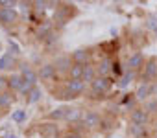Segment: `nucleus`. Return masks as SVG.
Here are the masks:
<instances>
[{"instance_id": "obj_10", "label": "nucleus", "mask_w": 157, "mask_h": 138, "mask_svg": "<svg viewBox=\"0 0 157 138\" xmlns=\"http://www.w3.org/2000/svg\"><path fill=\"white\" fill-rule=\"evenodd\" d=\"M85 85H87V83H85L83 79H67V83H65V87H67L76 98L85 92Z\"/></svg>"}, {"instance_id": "obj_2", "label": "nucleus", "mask_w": 157, "mask_h": 138, "mask_svg": "<svg viewBox=\"0 0 157 138\" xmlns=\"http://www.w3.org/2000/svg\"><path fill=\"white\" fill-rule=\"evenodd\" d=\"M102 120H104V118L100 116V112H96V111H87V112L83 114L82 125H83L85 131H96V129L102 127Z\"/></svg>"}, {"instance_id": "obj_32", "label": "nucleus", "mask_w": 157, "mask_h": 138, "mask_svg": "<svg viewBox=\"0 0 157 138\" xmlns=\"http://www.w3.org/2000/svg\"><path fill=\"white\" fill-rule=\"evenodd\" d=\"M8 44H10V50H13V55L21 53V48H19V44H17L15 41H11V39H10V42H8Z\"/></svg>"}, {"instance_id": "obj_29", "label": "nucleus", "mask_w": 157, "mask_h": 138, "mask_svg": "<svg viewBox=\"0 0 157 138\" xmlns=\"http://www.w3.org/2000/svg\"><path fill=\"white\" fill-rule=\"evenodd\" d=\"M17 2H13V0H0V8L4 9H15Z\"/></svg>"}, {"instance_id": "obj_3", "label": "nucleus", "mask_w": 157, "mask_h": 138, "mask_svg": "<svg viewBox=\"0 0 157 138\" xmlns=\"http://www.w3.org/2000/svg\"><path fill=\"white\" fill-rule=\"evenodd\" d=\"M155 78H157V57H150L140 72V79L146 83H151Z\"/></svg>"}, {"instance_id": "obj_22", "label": "nucleus", "mask_w": 157, "mask_h": 138, "mask_svg": "<svg viewBox=\"0 0 157 138\" xmlns=\"http://www.w3.org/2000/svg\"><path fill=\"white\" fill-rule=\"evenodd\" d=\"M41 133H43L44 136L56 138V136H57V125H56V123H44V125L41 127Z\"/></svg>"}, {"instance_id": "obj_35", "label": "nucleus", "mask_w": 157, "mask_h": 138, "mask_svg": "<svg viewBox=\"0 0 157 138\" xmlns=\"http://www.w3.org/2000/svg\"><path fill=\"white\" fill-rule=\"evenodd\" d=\"M153 33H155V39H157V31H153Z\"/></svg>"}, {"instance_id": "obj_13", "label": "nucleus", "mask_w": 157, "mask_h": 138, "mask_svg": "<svg viewBox=\"0 0 157 138\" xmlns=\"http://www.w3.org/2000/svg\"><path fill=\"white\" fill-rule=\"evenodd\" d=\"M83 114H85V112H83L80 107H72V109H68V111H67V118H65V120L76 125V123H82Z\"/></svg>"}, {"instance_id": "obj_19", "label": "nucleus", "mask_w": 157, "mask_h": 138, "mask_svg": "<svg viewBox=\"0 0 157 138\" xmlns=\"http://www.w3.org/2000/svg\"><path fill=\"white\" fill-rule=\"evenodd\" d=\"M15 64V55L13 53H4L0 55V70H10V68Z\"/></svg>"}, {"instance_id": "obj_17", "label": "nucleus", "mask_w": 157, "mask_h": 138, "mask_svg": "<svg viewBox=\"0 0 157 138\" xmlns=\"http://www.w3.org/2000/svg\"><path fill=\"white\" fill-rule=\"evenodd\" d=\"M98 78V74H96V66L91 63V64H85V72H83V81L87 83V85H91L94 79Z\"/></svg>"}, {"instance_id": "obj_8", "label": "nucleus", "mask_w": 157, "mask_h": 138, "mask_svg": "<svg viewBox=\"0 0 157 138\" xmlns=\"http://www.w3.org/2000/svg\"><path fill=\"white\" fill-rule=\"evenodd\" d=\"M19 74L22 76L24 81H28V83H32V85H35V83L39 81V74L33 70L32 64H28V63H22V64L19 66Z\"/></svg>"}, {"instance_id": "obj_5", "label": "nucleus", "mask_w": 157, "mask_h": 138, "mask_svg": "<svg viewBox=\"0 0 157 138\" xmlns=\"http://www.w3.org/2000/svg\"><path fill=\"white\" fill-rule=\"evenodd\" d=\"M133 96H135L137 101H144V103H146V101L150 100V96H153V85H151V83H146V81H140V83L137 85Z\"/></svg>"}, {"instance_id": "obj_20", "label": "nucleus", "mask_w": 157, "mask_h": 138, "mask_svg": "<svg viewBox=\"0 0 157 138\" xmlns=\"http://www.w3.org/2000/svg\"><path fill=\"white\" fill-rule=\"evenodd\" d=\"M67 107H56V109H52L50 111V114H48V118L52 120V122H59V120H65L67 118Z\"/></svg>"}, {"instance_id": "obj_23", "label": "nucleus", "mask_w": 157, "mask_h": 138, "mask_svg": "<svg viewBox=\"0 0 157 138\" xmlns=\"http://www.w3.org/2000/svg\"><path fill=\"white\" fill-rule=\"evenodd\" d=\"M26 116H28V114H26L24 109H17V111L11 112V120H13L15 123H24V122H26Z\"/></svg>"}, {"instance_id": "obj_14", "label": "nucleus", "mask_w": 157, "mask_h": 138, "mask_svg": "<svg viewBox=\"0 0 157 138\" xmlns=\"http://www.w3.org/2000/svg\"><path fill=\"white\" fill-rule=\"evenodd\" d=\"M56 68H57V72H67L68 74V70H70V66L74 64L72 63V59L70 57H67V55H59V57H56Z\"/></svg>"}, {"instance_id": "obj_37", "label": "nucleus", "mask_w": 157, "mask_h": 138, "mask_svg": "<svg viewBox=\"0 0 157 138\" xmlns=\"http://www.w3.org/2000/svg\"><path fill=\"white\" fill-rule=\"evenodd\" d=\"M0 48H2V46H0Z\"/></svg>"}, {"instance_id": "obj_27", "label": "nucleus", "mask_w": 157, "mask_h": 138, "mask_svg": "<svg viewBox=\"0 0 157 138\" xmlns=\"http://www.w3.org/2000/svg\"><path fill=\"white\" fill-rule=\"evenodd\" d=\"M144 109H146L150 114H155V112H157V100H148V101L144 103Z\"/></svg>"}, {"instance_id": "obj_31", "label": "nucleus", "mask_w": 157, "mask_h": 138, "mask_svg": "<svg viewBox=\"0 0 157 138\" xmlns=\"http://www.w3.org/2000/svg\"><path fill=\"white\" fill-rule=\"evenodd\" d=\"M33 6H35V8H33L35 11H41V13H43V11H44V8L48 6V2H44V0H43V2H33Z\"/></svg>"}, {"instance_id": "obj_12", "label": "nucleus", "mask_w": 157, "mask_h": 138, "mask_svg": "<svg viewBox=\"0 0 157 138\" xmlns=\"http://www.w3.org/2000/svg\"><path fill=\"white\" fill-rule=\"evenodd\" d=\"M17 9H4V8H0V24H4V26H10L17 20Z\"/></svg>"}, {"instance_id": "obj_34", "label": "nucleus", "mask_w": 157, "mask_h": 138, "mask_svg": "<svg viewBox=\"0 0 157 138\" xmlns=\"http://www.w3.org/2000/svg\"><path fill=\"white\" fill-rule=\"evenodd\" d=\"M153 138H157V127H155V131H153Z\"/></svg>"}, {"instance_id": "obj_6", "label": "nucleus", "mask_w": 157, "mask_h": 138, "mask_svg": "<svg viewBox=\"0 0 157 138\" xmlns=\"http://www.w3.org/2000/svg\"><path fill=\"white\" fill-rule=\"evenodd\" d=\"M129 122L135 123V125H148V123H150V112H148L144 107H137V109L131 111Z\"/></svg>"}, {"instance_id": "obj_1", "label": "nucleus", "mask_w": 157, "mask_h": 138, "mask_svg": "<svg viewBox=\"0 0 157 138\" xmlns=\"http://www.w3.org/2000/svg\"><path fill=\"white\" fill-rule=\"evenodd\" d=\"M113 87V81L109 79V78H96L91 85H89V89H91V94L94 96V98H100V96H105L107 92H109V89Z\"/></svg>"}, {"instance_id": "obj_25", "label": "nucleus", "mask_w": 157, "mask_h": 138, "mask_svg": "<svg viewBox=\"0 0 157 138\" xmlns=\"http://www.w3.org/2000/svg\"><path fill=\"white\" fill-rule=\"evenodd\" d=\"M56 98H59V100H74L76 96H74V94H72V92H70V90L65 87V89L57 90V96H56Z\"/></svg>"}, {"instance_id": "obj_26", "label": "nucleus", "mask_w": 157, "mask_h": 138, "mask_svg": "<svg viewBox=\"0 0 157 138\" xmlns=\"http://www.w3.org/2000/svg\"><path fill=\"white\" fill-rule=\"evenodd\" d=\"M146 26H148L151 31H157V15H148V19H146Z\"/></svg>"}, {"instance_id": "obj_4", "label": "nucleus", "mask_w": 157, "mask_h": 138, "mask_svg": "<svg viewBox=\"0 0 157 138\" xmlns=\"http://www.w3.org/2000/svg\"><path fill=\"white\" fill-rule=\"evenodd\" d=\"M37 74H39V79H41V81L52 83V81L57 78V68H56L54 63H44V64H41V68L37 70Z\"/></svg>"}, {"instance_id": "obj_15", "label": "nucleus", "mask_w": 157, "mask_h": 138, "mask_svg": "<svg viewBox=\"0 0 157 138\" xmlns=\"http://www.w3.org/2000/svg\"><path fill=\"white\" fill-rule=\"evenodd\" d=\"M128 133L131 138H146V134H148L146 125H135V123H131L128 127Z\"/></svg>"}, {"instance_id": "obj_30", "label": "nucleus", "mask_w": 157, "mask_h": 138, "mask_svg": "<svg viewBox=\"0 0 157 138\" xmlns=\"http://www.w3.org/2000/svg\"><path fill=\"white\" fill-rule=\"evenodd\" d=\"M8 90H10V85H8V78L0 76V94H4V92H8Z\"/></svg>"}, {"instance_id": "obj_36", "label": "nucleus", "mask_w": 157, "mask_h": 138, "mask_svg": "<svg viewBox=\"0 0 157 138\" xmlns=\"http://www.w3.org/2000/svg\"><path fill=\"white\" fill-rule=\"evenodd\" d=\"M0 116H2V109H0Z\"/></svg>"}, {"instance_id": "obj_28", "label": "nucleus", "mask_w": 157, "mask_h": 138, "mask_svg": "<svg viewBox=\"0 0 157 138\" xmlns=\"http://www.w3.org/2000/svg\"><path fill=\"white\" fill-rule=\"evenodd\" d=\"M33 87H35V85H32V83H28V81H24V83H22V87H21V90H19V92H21V94H22V96H30V92H32V90H33Z\"/></svg>"}, {"instance_id": "obj_9", "label": "nucleus", "mask_w": 157, "mask_h": 138, "mask_svg": "<svg viewBox=\"0 0 157 138\" xmlns=\"http://www.w3.org/2000/svg\"><path fill=\"white\" fill-rule=\"evenodd\" d=\"M70 59L76 64H91V52L85 50V48H78V50L72 52Z\"/></svg>"}, {"instance_id": "obj_33", "label": "nucleus", "mask_w": 157, "mask_h": 138, "mask_svg": "<svg viewBox=\"0 0 157 138\" xmlns=\"http://www.w3.org/2000/svg\"><path fill=\"white\" fill-rule=\"evenodd\" d=\"M63 138H83L80 133H74V131H70V133H67V134H63Z\"/></svg>"}, {"instance_id": "obj_21", "label": "nucleus", "mask_w": 157, "mask_h": 138, "mask_svg": "<svg viewBox=\"0 0 157 138\" xmlns=\"http://www.w3.org/2000/svg\"><path fill=\"white\" fill-rule=\"evenodd\" d=\"M11 103H13V96H11V92L8 90V92H4V94H0V109H10L11 107Z\"/></svg>"}, {"instance_id": "obj_7", "label": "nucleus", "mask_w": 157, "mask_h": 138, "mask_svg": "<svg viewBox=\"0 0 157 138\" xmlns=\"http://www.w3.org/2000/svg\"><path fill=\"white\" fill-rule=\"evenodd\" d=\"M146 64V59L140 52H135L128 57V70H133V72H142V68Z\"/></svg>"}, {"instance_id": "obj_11", "label": "nucleus", "mask_w": 157, "mask_h": 138, "mask_svg": "<svg viewBox=\"0 0 157 138\" xmlns=\"http://www.w3.org/2000/svg\"><path fill=\"white\" fill-rule=\"evenodd\" d=\"M111 72H113V61L111 59H102L96 64V74H98V78H109Z\"/></svg>"}, {"instance_id": "obj_24", "label": "nucleus", "mask_w": 157, "mask_h": 138, "mask_svg": "<svg viewBox=\"0 0 157 138\" xmlns=\"http://www.w3.org/2000/svg\"><path fill=\"white\" fill-rule=\"evenodd\" d=\"M41 98H43V90H41L39 87H33V90H32L30 96H28V101H30V103H39Z\"/></svg>"}, {"instance_id": "obj_16", "label": "nucleus", "mask_w": 157, "mask_h": 138, "mask_svg": "<svg viewBox=\"0 0 157 138\" xmlns=\"http://www.w3.org/2000/svg\"><path fill=\"white\" fill-rule=\"evenodd\" d=\"M83 72H85V64H72L68 70V79H83Z\"/></svg>"}, {"instance_id": "obj_18", "label": "nucleus", "mask_w": 157, "mask_h": 138, "mask_svg": "<svg viewBox=\"0 0 157 138\" xmlns=\"http://www.w3.org/2000/svg\"><path fill=\"white\" fill-rule=\"evenodd\" d=\"M22 83H24V79H22V76H21V74H11V76L8 78L10 90H15V92H19V90H21V87H22Z\"/></svg>"}]
</instances>
